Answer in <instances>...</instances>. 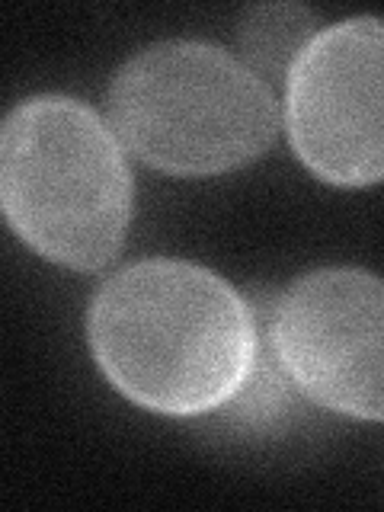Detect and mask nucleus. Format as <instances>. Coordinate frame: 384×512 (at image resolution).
Instances as JSON below:
<instances>
[{"mask_svg": "<svg viewBox=\"0 0 384 512\" xmlns=\"http://www.w3.org/2000/svg\"><path fill=\"white\" fill-rule=\"evenodd\" d=\"M317 16L298 4L253 7L240 20V55L244 64L269 80H285L298 55L317 36Z\"/></svg>", "mask_w": 384, "mask_h": 512, "instance_id": "nucleus-6", "label": "nucleus"}, {"mask_svg": "<svg viewBox=\"0 0 384 512\" xmlns=\"http://www.w3.org/2000/svg\"><path fill=\"white\" fill-rule=\"evenodd\" d=\"M96 368L132 404L167 416L228 407L250 378L260 317L237 288L186 260H141L96 288Z\"/></svg>", "mask_w": 384, "mask_h": 512, "instance_id": "nucleus-1", "label": "nucleus"}, {"mask_svg": "<svg viewBox=\"0 0 384 512\" xmlns=\"http://www.w3.org/2000/svg\"><path fill=\"white\" fill-rule=\"evenodd\" d=\"M292 151L330 186L384 180V20L349 16L304 45L285 77Z\"/></svg>", "mask_w": 384, "mask_h": 512, "instance_id": "nucleus-4", "label": "nucleus"}, {"mask_svg": "<svg viewBox=\"0 0 384 512\" xmlns=\"http://www.w3.org/2000/svg\"><path fill=\"white\" fill-rule=\"evenodd\" d=\"M269 311L272 308L256 311V317H260V349H256V362L240 394L224 407L237 423H244L250 429H269L279 420H285V413L295 410V394H301L295 388L292 375L285 372L276 346H272Z\"/></svg>", "mask_w": 384, "mask_h": 512, "instance_id": "nucleus-7", "label": "nucleus"}, {"mask_svg": "<svg viewBox=\"0 0 384 512\" xmlns=\"http://www.w3.org/2000/svg\"><path fill=\"white\" fill-rule=\"evenodd\" d=\"M285 372L311 404L384 423V279L356 266L298 276L269 311Z\"/></svg>", "mask_w": 384, "mask_h": 512, "instance_id": "nucleus-5", "label": "nucleus"}, {"mask_svg": "<svg viewBox=\"0 0 384 512\" xmlns=\"http://www.w3.org/2000/svg\"><path fill=\"white\" fill-rule=\"evenodd\" d=\"M109 125L122 148L160 173L218 176L272 148L282 106L228 48L170 39L141 48L116 71Z\"/></svg>", "mask_w": 384, "mask_h": 512, "instance_id": "nucleus-3", "label": "nucleus"}, {"mask_svg": "<svg viewBox=\"0 0 384 512\" xmlns=\"http://www.w3.org/2000/svg\"><path fill=\"white\" fill-rule=\"evenodd\" d=\"M0 202L23 244L58 266L93 272L125 244L135 180L100 112L42 93L13 106L0 132Z\"/></svg>", "mask_w": 384, "mask_h": 512, "instance_id": "nucleus-2", "label": "nucleus"}]
</instances>
